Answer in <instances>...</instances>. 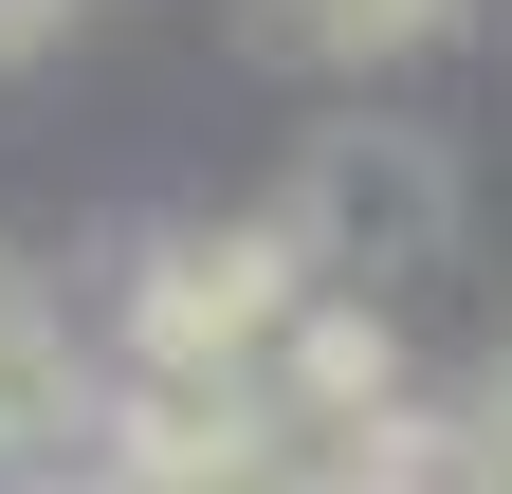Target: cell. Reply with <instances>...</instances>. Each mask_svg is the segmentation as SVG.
<instances>
[{
  "mask_svg": "<svg viewBox=\"0 0 512 494\" xmlns=\"http://www.w3.org/2000/svg\"><path fill=\"white\" fill-rule=\"evenodd\" d=\"M311 330V257H293V220H183L147 238V275H128V348H147V385H275V348Z\"/></svg>",
  "mask_w": 512,
  "mask_h": 494,
  "instance_id": "obj_1",
  "label": "cell"
},
{
  "mask_svg": "<svg viewBox=\"0 0 512 494\" xmlns=\"http://www.w3.org/2000/svg\"><path fill=\"white\" fill-rule=\"evenodd\" d=\"M439 238H458V183H439L421 129H330L293 165V257L311 275H421Z\"/></svg>",
  "mask_w": 512,
  "mask_h": 494,
  "instance_id": "obj_2",
  "label": "cell"
},
{
  "mask_svg": "<svg viewBox=\"0 0 512 494\" xmlns=\"http://www.w3.org/2000/svg\"><path fill=\"white\" fill-rule=\"evenodd\" d=\"M92 440V366H74V312H0V494H37L55 458Z\"/></svg>",
  "mask_w": 512,
  "mask_h": 494,
  "instance_id": "obj_3",
  "label": "cell"
},
{
  "mask_svg": "<svg viewBox=\"0 0 512 494\" xmlns=\"http://www.w3.org/2000/svg\"><path fill=\"white\" fill-rule=\"evenodd\" d=\"M256 37H275V55H311V74H384V55L458 37V0H256Z\"/></svg>",
  "mask_w": 512,
  "mask_h": 494,
  "instance_id": "obj_4",
  "label": "cell"
},
{
  "mask_svg": "<svg viewBox=\"0 0 512 494\" xmlns=\"http://www.w3.org/2000/svg\"><path fill=\"white\" fill-rule=\"evenodd\" d=\"M439 494H512V385L439 421Z\"/></svg>",
  "mask_w": 512,
  "mask_h": 494,
  "instance_id": "obj_5",
  "label": "cell"
},
{
  "mask_svg": "<svg viewBox=\"0 0 512 494\" xmlns=\"http://www.w3.org/2000/svg\"><path fill=\"white\" fill-rule=\"evenodd\" d=\"M0 312H19V257H0Z\"/></svg>",
  "mask_w": 512,
  "mask_h": 494,
  "instance_id": "obj_6",
  "label": "cell"
}]
</instances>
